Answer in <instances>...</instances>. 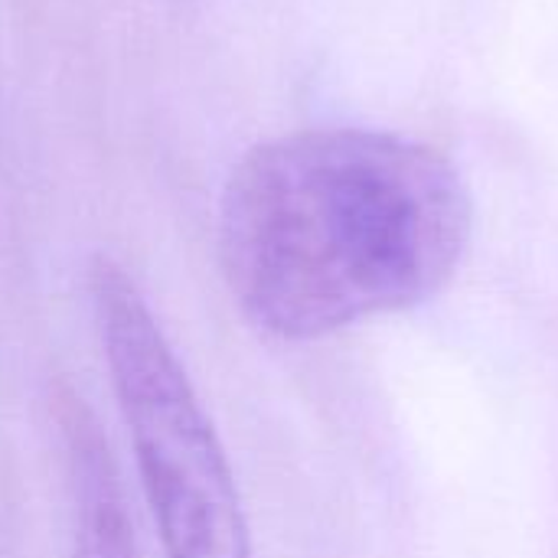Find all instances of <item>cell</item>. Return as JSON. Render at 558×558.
Listing matches in <instances>:
<instances>
[{
    "label": "cell",
    "mask_w": 558,
    "mask_h": 558,
    "mask_svg": "<svg viewBox=\"0 0 558 558\" xmlns=\"http://www.w3.org/2000/svg\"><path fill=\"white\" fill-rule=\"evenodd\" d=\"M471 229V193L441 150L314 128L235 163L219 199V268L258 333L311 343L435 298Z\"/></svg>",
    "instance_id": "1"
},
{
    "label": "cell",
    "mask_w": 558,
    "mask_h": 558,
    "mask_svg": "<svg viewBox=\"0 0 558 558\" xmlns=\"http://www.w3.org/2000/svg\"><path fill=\"white\" fill-rule=\"evenodd\" d=\"M88 304L163 558H255L222 438L144 291L111 255L88 265Z\"/></svg>",
    "instance_id": "2"
},
{
    "label": "cell",
    "mask_w": 558,
    "mask_h": 558,
    "mask_svg": "<svg viewBox=\"0 0 558 558\" xmlns=\"http://www.w3.org/2000/svg\"><path fill=\"white\" fill-rule=\"evenodd\" d=\"M72 494V558H137L134 530L108 438L72 389L56 399Z\"/></svg>",
    "instance_id": "3"
}]
</instances>
